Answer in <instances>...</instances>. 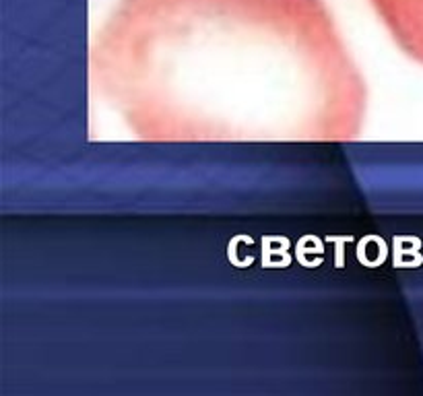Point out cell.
Here are the masks:
<instances>
[{"instance_id":"1","label":"cell","mask_w":423,"mask_h":396,"mask_svg":"<svg viewBox=\"0 0 423 396\" xmlns=\"http://www.w3.org/2000/svg\"><path fill=\"white\" fill-rule=\"evenodd\" d=\"M91 72L147 140H347L365 116L324 0H120Z\"/></svg>"},{"instance_id":"2","label":"cell","mask_w":423,"mask_h":396,"mask_svg":"<svg viewBox=\"0 0 423 396\" xmlns=\"http://www.w3.org/2000/svg\"><path fill=\"white\" fill-rule=\"evenodd\" d=\"M376 15L411 56L423 60V0H370Z\"/></svg>"}]
</instances>
